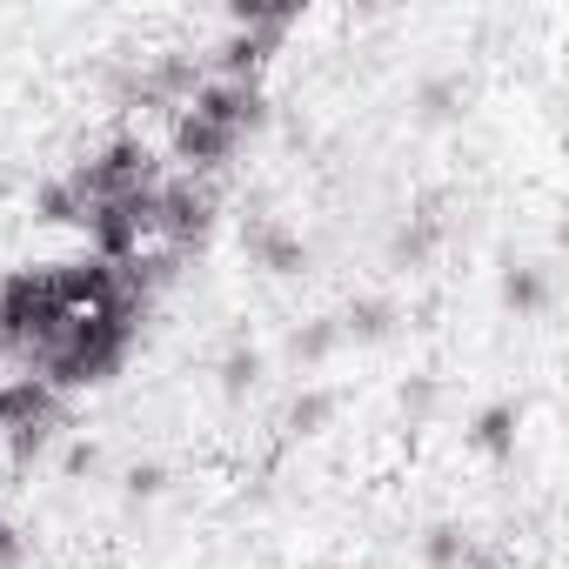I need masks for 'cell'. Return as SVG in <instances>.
<instances>
[{
	"label": "cell",
	"instance_id": "cell-1",
	"mask_svg": "<svg viewBox=\"0 0 569 569\" xmlns=\"http://www.w3.org/2000/svg\"><path fill=\"white\" fill-rule=\"evenodd\" d=\"M141 322H148V302H134V296H121L114 309L74 316L68 336L48 349V362H41L34 376H41L61 402L81 396V389H108V382L128 369V356H134V342H141Z\"/></svg>",
	"mask_w": 569,
	"mask_h": 569
},
{
	"label": "cell",
	"instance_id": "cell-2",
	"mask_svg": "<svg viewBox=\"0 0 569 569\" xmlns=\"http://www.w3.org/2000/svg\"><path fill=\"white\" fill-rule=\"evenodd\" d=\"M214 221H221V194H214V181L161 174V194H154V241H161L168 254L188 261L194 248H208Z\"/></svg>",
	"mask_w": 569,
	"mask_h": 569
},
{
	"label": "cell",
	"instance_id": "cell-3",
	"mask_svg": "<svg viewBox=\"0 0 569 569\" xmlns=\"http://www.w3.org/2000/svg\"><path fill=\"white\" fill-rule=\"evenodd\" d=\"M234 154H241V141H234L221 121H208V114H194V108H174V114H168V161H174V174L214 181Z\"/></svg>",
	"mask_w": 569,
	"mask_h": 569
},
{
	"label": "cell",
	"instance_id": "cell-4",
	"mask_svg": "<svg viewBox=\"0 0 569 569\" xmlns=\"http://www.w3.org/2000/svg\"><path fill=\"white\" fill-rule=\"evenodd\" d=\"M181 108H194V114L221 121L234 141H248V134H261V128L274 121V101L261 94V81H201Z\"/></svg>",
	"mask_w": 569,
	"mask_h": 569
},
{
	"label": "cell",
	"instance_id": "cell-5",
	"mask_svg": "<svg viewBox=\"0 0 569 569\" xmlns=\"http://www.w3.org/2000/svg\"><path fill=\"white\" fill-rule=\"evenodd\" d=\"M241 248H248V261H254L261 274H274V281H296V274H309V241H302V228L274 221V214H254V221H241Z\"/></svg>",
	"mask_w": 569,
	"mask_h": 569
},
{
	"label": "cell",
	"instance_id": "cell-6",
	"mask_svg": "<svg viewBox=\"0 0 569 569\" xmlns=\"http://www.w3.org/2000/svg\"><path fill=\"white\" fill-rule=\"evenodd\" d=\"M496 302L516 316V322H536L556 309V261H522V254H502L496 268Z\"/></svg>",
	"mask_w": 569,
	"mask_h": 569
},
{
	"label": "cell",
	"instance_id": "cell-7",
	"mask_svg": "<svg viewBox=\"0 0 569 569\" xmlns=\"http://www.w3.org/2000/svg\"><path fill=\"white\" fill-rule=\"evenodd\" d=\"M462 442L482 456V462H516V442H522V402H509V396H496V402H482L476 416H469V429H462Z\"/></svg>",
	"mask_w": 569,
	"mask_h": 569
},
{
	"label": "cell",
	"instance_id": "cell-8",
	"mask_svg": "<svg viewBox=\"0 0 569 569\" xmlns=\"http://www.w3.org/2000/svg\"><path fill=\"white\" fill-rule=\"evenodd\" d=\"M442 234H449V228H442V214H436V208H422V214H402V221L389 228V248H382V254H389V268H396V274H416V268H429V261L442 254Z\"/></svg>",
	"mask_w": 569,
	"mask_h": 569
},
{
	"label": "cell",
	"instance_id": "cell-9",
	"mask_svg": "<svg viewBox=\"0 0 569 569\" xmlns=\"http://www.w3.org/2000/svg\"><path fill=\"white\" fill-rule=\"evenodd\" d=\"M54 416H68V402L41 376H0V436L21 422H54Z\"/></svg>",
	"mask_w": 569,
	"mask_h": 569
},
{
	"label": "cell",
	"instance_id": "cell-10",
	"mask_svg": "<svg viewBox=\"0 0 569 569\" xmlns=\"http://www.w3.org/2000/svg\"><path fill=\"white\" fill-rule=\"evenodd\" d=\"M336 322H342V342H356V349H382V342L402 329V302H396V296H356V302L336 309Z\"/></svg>",
	"mask_w": 569,
	"mask_h": 569
},
{
	"label": "cell",
	"instance_id": "cell-11",
	"mask_svg": "<svg viewBox=\"0 0 569 569\" xmlns=\"http://www.w3.org/2000/svg\"><path fill=\"white\" fill-rule=\"evenodd\" d=\"M409 108H416V121H422V128H456V121H462V108H469V81H462L456 68H436V74H422V81H416Z\"/></svg>",
	"mask_w": 569,
	"mask_h": 569
},
{
	"label": "cell",
	"instance_id": "cell-12",
	"mask_svg": "<svg viewBox=\"0 0 569 569\" xmlns=\"http://www.w3.org/2000/svg\"><path fill=\"white\" fill-rule=\"evenodd\" d=\"M261 376H268V356H261L248 336H228L221 356H214V389H221V402H248V396L261 389Z\"/></svg>",
	"mask_w": 569,
	"mask_h": 569
},
{
	"label": "cell",
	"instance_id": "cell-13",
	"mask_svg": "<svg viewBox=\"0 0 569 569\" xmlns=\"http://www.w3.org/2000/svg\"><path fill=\"white\" fill-rule=\"evenodd\" d=\"M336 389H322V382H302L289 402H281V442H316L329 422H336Z\"/></svg>",
	"mask_w": 569,
	"mask_h": 569
},
{
	"label": "cell",
	"instance_id": "cell-14",
	"mask_svg": "<svg viewBox=\"0 0 569 569\" xmlns=\"http://www.w3.org/2000/svg\"><path fill=\"white\" fill-rule=\"evenodd\" d=\"M469 549H476V536H469L456 516H436V522L416 536V562H422V569H462Z\"/></svg>",
	"mask_w": 569,
	"mask_h": 569
},
{
	"label": "cell",
	"instance_id": "cell-15",
	"mask_svg": "<svg viewBox=\"0 0 569 569\" xmlns=\"http://www.w3.org/2000/svg\"><path fill=\"white\" fill-rule=\"evenodd\" d=\"M336 349H342V322L336 316H309V322L289 329V362L296 369H322Z\"/></svg>",
	"mask_w": 569,
	"mask_h": 569
},
{
	"label": "cell",
	"instance_id": "cell-16",
	"mask_svg": "<svg viewBox=\"0 0 569 569\" xmlns=\"http://www.w3.org/2000/svg\"><path fill=\"white\" fill-rule=\"evenodd\" d=\"M81 214H88V201H81V188L68 174H54V181L34 188V221L41 228H81Z\"/></svg>",
	"mask_w": 569,
	"mask_h": 569
},
{
	"label": "cell",
	"instance_id": "cell-17",
	"mask_svg": "<svg viewBox=\"0 0 569 569\" xmlns=\"http://www.w3.org/2000/svg\"><path fill=\"white\" fill-rule=\"evenodd\" d=\"M436 409H442V382L436 376H402V389H396V416L409 422V429H422V422H436Z\"/></svg>",
	"mask_w": 569,
	"mask_h": 569
},
{
	"label": "cell",
	"instance_id": "cell-18",
	"mask_svg": "<svg viewBox=\"0 0 569 569\" xmlns=\"http://www.w3.org/2000/svg\"><path fill=\"white\" fill-rule=\"evenodd\" d=\"M61 422H68V416H54V422H21V429H8L0 442H8V456H14V462H41V456L61 442Z\"/></svg>",
	"mask_w": 569,
	"mask_h": 569
},
{
	"label": "cell",
	"instance_id": "cell-19",
	"mask_svg": "<svg viewBox=\"0 0 569 569\" xmlns=\"http://www.w3.org/2000/svg\"><path fill=\"white\" fill-rule=\"evenodd\" d=\"M121 496H128V509L161 502V496H168V462H128V469H121Z\"/></svg>",
	"mask_w": 569,
	"mask_h": 569
},
{
	"label": "cell",
	"instance_id": "cell-20",
	"mask_svg": "<svg viewBox=\"0 0 569 569\" xmlns=\"http://www.w3.org/2000/svg\"><path fill=\"white\" fill-rule=\"evenodd\" d=\"M101 462H108V456H101V442H88V436H74V442L61 449V476H68V482L101 476Z\"/></svg>",
	"mask_w": 569,
	"mask_h": 569
},
{
	"label": "cell",
	"instance_id": "cell-21",
	"mask_svg": "<svg viewBox=\"0 0 569 569\" xmlns=\"http://www.w3.org/2000/svg\"><path fill=\"white\" fill-rule=\"evenodd\" d=\"M0 362H8V336H0Z\"/></svg>",
	"mask_w": 569,
	"mask_h": 569
}]
</instances>
